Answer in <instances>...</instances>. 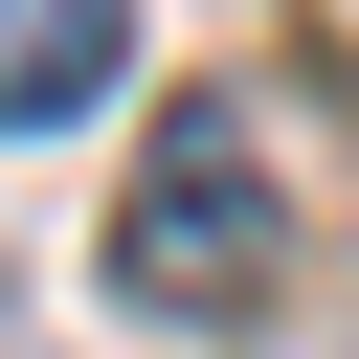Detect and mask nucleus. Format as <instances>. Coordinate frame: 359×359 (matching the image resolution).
Masks as SVG:
<instances>
[{"mask_svg": "<svg viewBox=\"0 0 359 359\" xmlns=\"http://www.w3.org/2000/svg\"><path fill=\"white\" fill-rule=\"evenodd\" d=\"M269 247H292L269 157H247L224 112H180V135L135 157V202H112V314H247V292H269Z\"/></svg>", "mask_w": 359, "mask_h": 359, "instance_id": "f257e3e1", "label": "nucleus"}, {"mask_svg": "<svg viewBox=\"0 0 359 359\" xmlns=\"http://www.w3.org/2000/svg\"><path fill=\"white\" fill-rule=\"evenodd\" d=\"M112 67H135V0H0V135L112 112Z\"/></svg>", "mask_w": 359, "mask_h": 359, "instance_id": "f03ea898", "label": "nucleus"}, {"mask_svg": "<svg viewBox=\"0 0 359 359\" xmlns=\"http://www.w3.org/2000/svg\"><path fill=\"white\" fill-rule=\"evenodd\" d=\"M0 337H22V292H0Z\"/></svg>", "mask_w": 359, "mask_h": 359, "instance_id": "7ed1b4c3", "label": "nucleus"}]
</instances>
